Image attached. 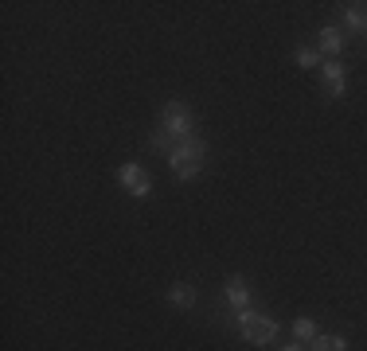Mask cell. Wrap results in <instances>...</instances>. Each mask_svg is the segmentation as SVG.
<instances>
[{
	"mask_svg": "<svg viewBox=\"0 0 367 351\" xmlns=\"http://www.w3.org/2000/svg\"><path fill=\"white\" fill-rule=\"evenodd\" d=\"M282 351H301V348H297V343H289V348H282Z\"/></svg>",
	"mask_w": 367,
	"mask_h": 351,
	"instance_id": "4fadbf2b",
	"label": "cell"
},
{
	"mask_svg": "<svg viewBox=\"0 0 367 351\" xmlns=\"http://www.w3.org/2000/svg\"><path fill=\"white\" fill-rule=\"evenodd\" d=\"M227 301H231L234 308L243 313V308H246V301H250V285H246L243 278H231V281H227Z\"/></svg>",
	"mask_w": 367,
	"mask_h": 351,
	"instance_id": "8992f818",
	"label": "cell"
},
{
	"mask_svg": "<svg viewBox=\"0 0 367 351\" xmlns=\"http://www.w3.org/2000/svg\"><path fill=\"white\" fill-rule=\"evenodd\" d=\"M297 63H301V67H305V71H309V67H317V51L301 47V51H297Z\"/></svg>",
	"mask_w": 367,
	"mask_h": 351,
	"instance_id": "7c38bea8",
	"label": "cell"
},
{
	"mask_svg": "<svg viewBox=\"0 0 367 351\" xmlns=\"http://www.w3.org/2000/svg\"><path fill=\"white\" fill-rule=\"evenodd\" d=\"M160 125H164V129L176 137V141H188V137H192V113H188L180 102H168V106H164V113H160Z\"/></svg>",
	"mask_w": 367,
	"mask_h": 351,
	"instance_id": "3957f363",
	"label": "cell"
},
{
	"mask_svg": "<svg viewBox=\"0 0 367 351\" xmlns=\"http://www.w3.org/2000/svg\"><path fill=\"white\" fill-rule=\"evenodd\" d=\"M203 157H208V145H203L199 137L180 141V145L168 152V164H172V172H176V180H192L199 172V164H203Z\"/></svg>",
	"mask_w": 367,
	"mask_h": 351,
	"instance_id": "6da1fadb",
	"label": "cell"
},
{
	"mask_svg": "<svg viewBox=\"0 0 367 351\" xmlns=\"http://www.w3.org/2000/svg\"><path fill=\"white\" fill-rule=\"evenodd\" d=\"M309 351H348V343L340 336H317L309 343Z\"/></svg>",
	"mask_w": 367,
	"mask_h": 351,
	"instance_id": "9c48e42d",
	"label": "cell"
},
{
	"mask_svg": "<svg viewBox=\"0 0 367 351\" xmlns=\"http://www.w3.org/2000/svg\"><path fill=\"white\" fill-rule=\"evenodd\" d=\"M238 332H243L250 343H274V336H278V320H269L266 313H250V308H243V313H238Z\"/></svg>",
	"mask_w": 367,
	"mask_h": 351,
	"instance_id": "7a4b0ae2",
	"label": "cell"
},
{
	"mask_svg": "<svg viewBox=\"0 0 367 351\" xmlns=\"http://www.w3.org/2000/svg\"><path fill=\"white\" fill-rule=\"evenodd\" d=\"M293 332H297V339H309V343L317 339V324H313L309 316H301V320H297V324H293Z\"/></svg>",
	"mask_w": 367,
	"mask_h": 351,
	"instance_id": "8fae6325",
	"label": "cell"
},
{
	"mask_svg": "<svg viewBox=\"0 0 367 351\" xmlns=\"http://www.w3.org/2000/svg\"><path fill=\"white\" fill-rule=\"evenodd\" d=\"M344 16H348V24H352L355 32H364V27H367V4H348Z\"/></svg>",
	"mask_w": 367,
	"mask_h": 351,
	"instance_id": "30bf717a",
	"label": "cell"
},
{
	"mask_svg": "<svg viewBox=\"0 0 367 351\" xmlns=\"http://www.w3.org/2000/svg\"><path fill=\"white\" fill-rule=\"evenodd\" d=\"M340 47H344V36L336 27H324V32H320V51H324V55H340Z\"/></svg>",
	"mask_w": 367,
	"mask_h": 351,
	"instance_id": "ba28073f",
	"label": "cell"
},
{
	"mask_svg": "<svg viewBox=\"0 0 367 351\" xmlns=\"http://www.w3.org/2000/svg\"><path fill=\"white\" fill-rule=\"evenodd\" d=\"M122 183L137 195V199H145L148 188H153V183H148V176H145L141 168H137V164H125V168H122Z\"/></svg>",
	"mask_w": 367,
	"mask_h": 351,
	"instance_id": "277c9868",
	"label": "cell"
},
{
	"mask_svg": "<svg viewBox=\"0 0 367 351\" xmlns=\"http://www.w3.org/2000/svg\"><path fill=\"white\" fill-rule=\"evenodd\" d=\"M320 74H324V86H329V94L332 98H344V90H348V78H344V67L340 63H324V67H320Z\"/></svg>",
	"mask_w": 367,
	"mask_h": 351,
	"instance_id": "5b68a950",
	"label": "cell"
},
{
	"mask_svg": "<svg viewBox=\"0 0 367 351\" xmlns=\"http://www.w3.org/2000/svg\"><path fill=\"white\" fill-rule=\"evenodd\" d=\"M168 301L176 304V308H192V304H196V289H192V285H172Z\"/></svg>",
	"mask_w": 367,
	"mask_h": 351,
	"instance_id": "52a82bcc",
	"label": "cell"
}]
</instances>
